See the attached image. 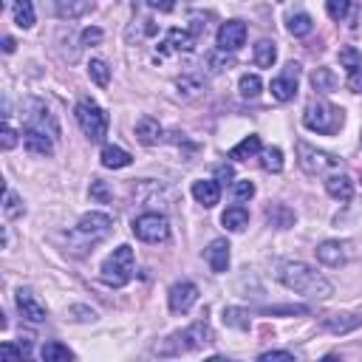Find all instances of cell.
<instances>
[{"label": "cell", "mask_w": 362, "mask_h": 362, "mask_svg": "<svg viewBox=\"0 0 362 362\" xmlns=\"http://www.w3.org/2000/svg\"><path fill=\"white\" fill-rule=\"evenodd\" d=\"M133 235L144 243H161L170 238V221L161 212H144L133 221Z\"/></svg>", "instance_id": "obj_7"}, {"label": "cell", "mask_w": 362, "mask_h": 362, "mask_svg": "<svg viewBox=\"0 0 362 362\" xmlns=\"http://www.w3.org/2000/svg\"><path fill=\"white\" fill-rule=\"evenodd\" d=\"M297 164L308 173V175H322V173H331L339 167V158L325 153V150H317L314 144L308 141H297Z\"/></svg>", "instance_id": "obj_6"}, {"label": "cell", "mask_w": 362, "mask_h": 362, "mask_svg": "<svg viewBox=\"0 0 362 362\" xmlns=\"http://www.w3.org/2000/svg\"><path fill=\"white\" fill-rule=\"evenodd\" d=\"M269 359H294V354L291 351H266V354H260V362H269Z\"/></svg>", "instance_id": "obj_45"}, {"label": "cell", "mask_w": 362, "mask_h": 362, "mask_svg": "<svg viewBox=\"0 0 362 362\" xmlns=\"http://www.w3.org/2000/svg\"><path fill=\"white\" fill-rule=\"evenodd\" d=\"M274 59H277V48H274V42H272V40H260V42L255 45V65H260V68H272Z\"/></svg>", "instance_id": "obj_31"}, {"label": "cell", "mask_w": 362, "mask_h": 362, "mask_svg": "<svg viewBox=\"0 0 362 362\" xmlns=\"http://www.w3.org/2000/svg\"><path fill=\"white\" fill-rule=\"evenodd\" d=\"M23 119H25V127H34V130H42V133H48L51 139H59V124H57V119H54V113L45 107V102H40V99H28L25 105H23Z\"/></svg>", "instance_id": "obj_8"}, {"label": "cell", "mask_w": 362, "mask_h": 362, "mask_svg": "<svg viewBox=\"0 0 362 362\" xmlns=\"http://www.w3.org/2000/svg\"><path fill=\"white\" fill-rule=\"evenodd\" d=\"M0 356H3L6 362H11V359H17V356H25V354H23V348H20V345L3 342V345H0Z\"/></svg>", "instance_id": "obj_43"}, {"label": "cell", "mask_w": 362, "mask_h": 362, "mask_svg": "<svg viewBox=\"0 0 362 362\" xmlns=\"http://www.w3.org/2000/svg\"><path fill=\"white\" fill-rule=\"evenodd\" d=\"M40 356H42L45 362H68V359H74V351H71L68 345H62V342L51 339V342H45V345H42Z\"/></svg>", "instance_id": "obj_29"}, {"label": "cell", "mask_w": 362, "mask_h": 362, "mask_svg": "<svg viewBox=\"0 0 362 362\" xmlns=\"http://www.w3.org/2000/svg\"><path fill=\"white\" fill-rule=\"evenodd\" d=\"M0 136H3V150H11V147L17 144V133H14V127H11V124H6Z\"/></svg>", "instance_id": "obj_44"}, {"label": "cell", "mask_w": 362, "mask_h": 362, "mask_svg": "<svg viewBox=\"0 0 362 362\" xmlns=\"http://www.w3.org/2000/svg\"><path fill=\"white\" fill-rule=\"evenodd\" d=\"M23 212H25L23 201L17 198V192H14L11 187H6V198H3V215H6L8 221H14V218H20Z\"/></svg>", "instance_id": "obj_34"}, {"label": "cell", "mask_w": 362, "mask_h": 362, "mask_svg": "<svg viewBox=\"0 0 362 362\" xmlns=\"http://www.w3.org/2000/svg\"><path fill=\"white\" fill-rule=\"evenodd\" d=\"M351 3L354 0H325V11L331 20H345L351 11Z\"/></svg>", "instance_id": "obj_38"}, {"label": "cell", "mask_w": 362, "mask_h": 362, "mask_svg": "<svg viewBox=\"0 0 362 362\" xmlns=\"http://www.w3.org/2000/svg\"><path fill=\"white\" fill-rule=\"evenodd\" d=\"M223 322H226L229 328H240V331H246V328H249V311H246V308H235V305H229V308H223Z\"/></svg>", "instance_id": "obj_35"}, {"label": "cell", "mask_w": 362, "mask_h": 362, "mask_svg": "<svg viewBox=\"0 0 362 362\" xmlns=\"http://www.w3.org/2000/svg\"><path fill=\"white\" fill-rule=\"evenodd\" d=\"M90 198H96V201L107 204V201L113 198V192H110V187H107L102 178H96V181H90Z\"/></svg>", "instance_id": "obj_39"}, {"label": "cell", "mask_w": 362, "mask_h": 362, "mask_svg": "<svg viewBox=\"0 0 362 362\" xmlns=\"http://www.w3.org/2000/svg\"><path fill=\"white\" fill-rule=\"evenodd\" d=\"M206 263H209V269L215 272V274H223L226 269H229V243L223 240V238H215L209 246H206Z\"/></svg>", "instance_id": "obj_17"}, {"label": "cell", "mask_w": 362, "mask_h": 362, "mask_svg": "<svg viewBox=\"0 0 362 362\" xmlns=\"http://www.w3.org/2000/svg\"><path fill=\"white\" fill-rule=\"evenodd\" d=\"M167 303H170V311H173V314H187V311L198 303V286L189 283V280L175 283V286L170 288V294H167Z\"/></svg>", "instance_id": "obj_11"}, {"label": "cell", "mask_w": 362, "mask_h": 362, "mask_svg": "<svg viewBox=\"0 0 362 362\" xmlns=\"http://www.w3.org/2000/svg\"><path fill=\"white\" fill-rule=\"evenodd\" d=\"M232 192H235V198H240V201H249V198L255 195V184H252V181H235Z\"/></svg>", "instance_id": "obj_41"}, {"label": "cell", "mask_w": 362, "mask_h": 362, "mask_svg": "<svg viewBox=\"0 0 362 362\" xmlns=\"http://www.w3.org/2000/svg\"><path fill=\"white\" fill-rule=\"evenodd\" d=\"M133 272H136L133 249H130L127 243H122V246H116V249L102 260L99 277H102V283H107V286H113V288H122V286L130 283Z\"/></svg>", "instance_id": "obj_3"}, {"label": "cell", "mask_w": 362, "mask_h": 362, "mask_svg": "<svg viewBox=\"0 0 362 362\" xmlns=\"http://www.w3.org/2000/svg\"><path fill=\"white\" fill-rule=\"evenodd\" d=\"M204 28H206V23H201V17H192V25H189V31H192V34L198 37V34H201Z\"/></svg>", "instance_id": "obj_49"}, {"label": "cell", "mask_w": 362, "mask_h": 362, "mask_svg": "<svg viewBox=\"0 0 362 362\" xmlns=\"http://www.w3.org/2000/svg\"><path fill=\"white\" fill-rule=\"evenodd\" d=\"M260 164H263V170H269V173H280V170H283V150H280V147H266V150H260Z\"/></svg>", "instance_id": "obj_33"}, {"label": "cell", "mask_w": 362, "mask_h": 362, "mask_svg": "<svg viewBox=\"0 0 362 362\" xmlns=\"http://www.w3.org/2000/svg\"><path fill=\"white\" fill-rule=\"evenodd\" d=\"M221 223L229 229V232H243L246 229V223H249V212H246V206H226V212L221 215Z\"/></svg>", "instance_id": "obj_24"}, {"label": "cell", "mask_w": 362, "mask_h": 362, "mask_svg": "<svg viewBox=\"0 0 362 362\" xmlns=\"http://www.w3.org/2000/svg\"><path fill=\"white\" fill-rule=\"evenodd\" d=\"M99 40H102V31H99V28H85V31H82V42H85V45H93V42H99Z\"/></svg>", "instance_id": "obj_46"}, {"label": "cell", "mask_w": 362, "mask_h": 362, "mask_svg": "<svg viewBox=\"0 0 362 362\" xmlns=\"http://www.w3.org/2000/svg\"><path fill=\"white\" fill-rule=\"evenodd\" d=\"M297 79H300V62H286L283 74L272 79V96L277 102H288L297 93Z\"/></svg>", "instance_id": "obj_10"}, {"label": "cell", "mask_w": 362, "mask_h": 362, "mask_svg": "<svg viewBox=\"0 0 362 362\" xmlns=\"http://www.w3.org/2000/svg\"><path fill=\"white\" fill-rule=\"evenodd\" d=\"M342 122H345L342 107L331 105L328 99H314V102H308L305 110H303V124H305L308 130H314V133H322V136L337 133V130L342 127Z\"/></svg>", "instance_id": "obj_4"}, {"label": "cell", "mask_w": 362, "mask_h": 362, "mask_svg": "<svg viewBox=\"0 0 362 362\" xmlns=\"http://www.w3.org/2000/svg\"><path fill=\"white\" fill-rule=\"evenodd\" d=\"M339 62L345 65V85L354 93H362V54L351 45L339 48Z\"/></svg>", "instance_id": "obj_12"}, {"label": "cell", "mask_w": 362, "mask_h": 362, "mask_svg": "<svg viewBox=\"0 0 362 362\" xmlns=\"http://www.w3.org/2000/svg\"><path fill=\"white\" fill-rule=\"evenodd\" d=\"M209 342H212V328H209L206 320H198V322H192L189 328L175 331L173 337H167L164 342H158V345H156V354H161V356H175V354H181V351H198V348H204V345H209Z\"/></svg>", "instance_id": "obj_2"}, {"label": "cell", "mask_w": 362, "mask_h": 362, "mask_svg": "<svg viewBox=\"0 0 362 362\" xmlns=\"http://www.w3.org/2000/svg\"><path fill=\"white\" fill-rule=\"evenodd\" d=\"M147 3H150V8H156V11H173L178 0H147Z\"/></svg>", "instance_id": "obj_48"}, {"label": "cell", "mask_w": 362, "mask_h": 362, "mask_svg": "<svg viewBox=\"0 0 362 362\" xmlns=\"http://www.w3.org/2000/svg\"><path fill=\"white\" fill-rule=\"evenodd\" d=\"M23 144L34 156H51L54 153V139L42 130H34V127H23Z\"/></svg>", "instance_id": "obj_16"}, {"label": "cell", "mask_w": 362, "mask_h": 362, "mask_svg": "<svg viewBox=\"0 0 362 362\" xmlns=\"http://www.w3.org/2000/svg\"><path fill=\"white\" fill-rule=\"evenodd\" d=\"M246 42V23L243 20H226L218 28V48L221 51H238Z\"/></svg>", "instance_id": "obj_13"}, {"label": "cell", "mask_w": 362, "mask_h": 362, "mask_svg": "<svg viewBox=\"0 0 362 362\" xmlns=\"http://www.w3.org/2000/svg\"><path fill=\"white\" fill-rule=\"evenodd\" d=\"M17 308H20V314H23V320H28V322H42L45 317H48V311H45V305L31 294V291H25V288H20L17 291Z\"/></svg>", "instance_id": "obj_15"}, {"label": "cell", "mask_w": 362, "mask_h": 362, "mask_svg": "<svg viewBox=\"0 0 362 362\" xmlns=\"http://www.w3.org/2000/svg\"><path fill=\"white\" fill-rule=\"evenodd\" d=\"M192 48H195V34L189 28H170L158 54L164 57V54H181V51H192Z\"/></svg>", "instance_id": "obj_14"}, {"label": "cell", "mask_w": 362, "mask_h": 362, "mask_svg": "<svg viewBox=\"0 0 362 362\" xmlns=\"http://www.w3.org/2000/svg\"><path fill=\"white\" fill-rule=\"evenodd\" d=\"M260 150H263V144H260V136H246L240 144H235V147L229 150V158L246 161V158H255Z\"/></svg>", "instance_id": "obj_26"}, {"label": "cell", "mask_w": 362, "mask_h": 362, "mask_svg": "<svg viewBox=\"0 0 362 362\" xmlns=\"http://www.w3.org/2000/svg\"><path fill=\"white\" fill-rule=\"evenodd\" d=\"M133 161V156L127 153V150H122V147H116V144H105L102 147V167H107V170H122V167H127Z\"/></svg>", "instance_id": "obj_22"}, {"label": "cell", "mask_w": 362, "mask_h": 362, "mask_svg": "<svg viewBox=\"0 0 362 362\" xmlns=\"http://www.w3.org/2000/svg\"><path fill=\"white\" fill-rule=\"evenodd\" d=\"M11 17L20 28L34 25V3L31 0H11Z\"/></svg>", "instance_id": "obj_28"}, {"label": "cell", "mask_w": 362, "mask_h": 362, "mask_svg": "<svg viewBox=\"0 0 362 362\" xmlns=\"http://www.w3.org/2000/svg\"><path fill=\"white\" fill-rule=\"evenodd\" d=\"M175 85H178V90H184V96H195V93H198V88H201V79H189V76H181Z\"/></svg>", "instance_id": "obj_42"}, {"label": "cell", "mask_w": 362, "mask_h": 362, "mask_svg": "<svg viewBox=\"0 0 362 362\" xmlns=\"http://www.w3.org/2000/svg\"><path fill=\"white\" fill-rule=\"evenodd\" d=\"M90 11V0H57V14L62 20H76Z\"/></svg>", "instance_id": "obj_27"}, {"label": "cell", "mask_w": 362, "mask_h": 362, "mask_svg": "<svg viewBox=\"0 0 362 362\" xmlns=\"http://www.w3.org/2000/svg\"><path fill=\"white\" fill-rule=\"evenodd\" d=\"M325 192L334 198V201H351L354 198V181L351 175L345 173H331L325 178Z\"/></svg>", "instance_id": "obj_18"}, {"label": "cell", "mask_w": 362, "mask_h": 362, "mask_svg": "<svg viewBox=\"0 0 362 362\" xmlns=\"http://www.w3.org/2000/svg\"><path fill=\"white\" fill-rule=\"evenodd\" d=\"M14 48H17V42H14L11 37H3V51H6V54H11Z\"/></svg>", "instance_id": "obj_50"}, {"label": "cell", "mask_w": 362, "mask_h": 362, "mask_svg": "<svg viewBox=\"0 0 362 362\" xmlns=\"http://www.w3.org/2000/svg\"><path fill=\"white\" fill-rule=\"evenodd\" d=\"M76 122L82 127V133L90 139V141H102L107 136V113L93 102V99H82L76 105Z\"/></svg>", "instance_id": "obj_5"}, {"label": "cell", "mask_w": 362, "mask_h": 362, "mask_svg": "<svg viewBox=\"0 0 362 362\" xmlns=\"http://www.w3.org/2000/svg\"><path fill=\"white\" fill-rule=\"evenodd\" d=\"M206 62L212 65V71H223V68H229V65H232V59H229V57H226V59H221L218 54H209V59H206Z\"/></svg>", "instance_id": "obj_47"}, {"label": "cell", "mask_w": 362, "mask_h": 362, "mask_svg": "<svg viewBox=\"0 0 362 362\" xmlns=\"http://www.w3.org/2000/svg\"><path fill=\"white\" fill-rule=\"evenodd\" d=\"M68 314H71L74 320H79V322H88V320L93 322V320H96V311H93V308H88V305H71V308H68Z\"/></svg>", "instance_id": "obj_40"}, {"label": "cell", "mask_w": 362, "mask_h": 362, "mask_svg": "<svg viewBox=\"0 0 362 362\" xmlns=\"http://www.w3.org/2000/svg\"><path fill=\"white\" fill-rule=\"evenodd\" d=\"M286 28H288L291 37H305V34H311L314 20H311V14H305V11H294V14L286 17Z\"/></svg>", "instance_id": "obj_25"}, {"label": "cell", "mask_w": 362, "mask_h": 362, "mask_svg": "<svg viewBox=\"0 0 362 362\" xmlns=\"http://www.w3.org/2000/svg\"><path fill=\"white\" fill-rule=\"evenodd\" d=\"M314 252H317V260L325 263V266H339V263H345V243H339V240H322Z\"/></svg>", "instance_id": "obj_20"}, {"label": "cell", "mask_w": 362, "mask_h": 362, "mask_svg": "<svg viewBox=\"0 0 362 362\" xmlns=\"http://www.w3.org/2000/svg\"><path fill=\"white\" fill-rule=\"evenodd\" d=\"M110 229H113V218H110L107 212H85V215L79 218L74 235H79V238L88 240V243H96V240H102Z\"/></svg>", "instance_id": "obj_9"}, {"label": "cell", "mask_w": 362, "mask_h": 362, "mask_svg": "<svg viewBox=\"0 0 362 362\" xmlns=\"http://www.w3.org/2000/svg\"><path fill=\"white\" fill-rule=\"evenodd\" d=\"M260 88H263V82H260L257 74H243L240 82H238V90H240L243 99H255L260 93Z\"/></svg>", "instance_id": "obj_36"}, {"label": "cell", "mask_w": 362, "mask_h": 362, "mask_svg": "<svg viewBox=\"0 0 362 362\" xmlns=\"http://www.w3.org/2000/svg\"><path fill=\"white\" fill-rule=\"evenodd\" d=\"M192 198H195L201 206H215L218 198H221V187H218V181H212V178H201V181H195V184H192Z\"/></svg>", "instance_id": "obj_19"}, {"label": "cell", "mask_w": 362, "mask_h": 362, "mask_svg": "<svg viewBox=\"0 0 362 362\" xmlns=\"http://www.w3.org/2000/svg\"><path fill=\"white\" fill-rule=\"evenodd\" d=\"M277 280L286 288H291V291H297V294H303L308 300H328L334 294V286L317 269H311L303 260H286V263H280Z\"/></svg>", "instance_id": "obj_1"}, {"label": "cell", "mask_w": 362, "mask_h": 362, "mask_svg": "<svg viewBox=\"0 0 362 362\" xmlns=\"http://www.w3.org/2000/svg\"><path fill=\"white\" fill-rule=\"evenodd\" d=\"M88 74H90V79H93L99 88H107V82H110V68H107L105 59H90Z\"/></svg>", "instance_id": "obj_37"}, {"label": "cell", "mask_w": 362, "mask_h": 362, "mask_svg": "<svg viewBox=\"0 0 362 362\" xmlns=\"http://www.w3.org/2000/svg\"><path fill=\"white\" fill-rule=\"evenodd\" d=\"M311 88L320 90V93H331L337 88V74L331 68H317L311 74Z\"/></svg>", "instance_id": "obj_30"}, {"label": "cell", "mask_w": 362, "mask_h": 362, "mask_svg": "<svg viewBox=\"0 0 362 362\" xmlns=\"http://www.w3.org/2000/svg\"><path fill=\"white\" fill-rule=\"evenodd\" d=\"M322 325L328 331H334V334H348V331H354V328L362 325V317H354V314H331V317L322 320Z\"/></svg>", "instance_id": "obj_23"}, {"label": "cell", "mask_w": 362, "mask_h": 362, "mask_svg": "<svg viewBox=\"0 0 362 362\" xmlns=\"http://www.w3.org/2000/svg\"><path fill=\"white\" fill-rule=\"evenodd\" d=\"M266 218L272 221V226H280V229H286V226L294 223V212H291L286 204H274V206H269V209H266Z\"/></svg>", "instance_id": "obj_32"}, {"label": "cell", "mask_w": 362, "mask_h": 362, "mask_svg": "<svg viewBox=\"0 0 362 362\" xmlns=\"http://www.w3.org/2000/svg\"><path fill=\"white\" fill-rule=\"evenodd\" d=\"M218 178L221 181H229L232 178V167H218Z\"/></svg>", "instance_id": "obj_51"}, {"label": "cell", "mask_w": 362, "mask_h": 362, "mask_svg": "<svg viewBox=\"0 0 362 362\" xmlns=\"http://www.w3.org/2000/svg\"><path fill=\"white\" fill-rule=\"evenodd\" d=\"M136 139H139L141 144H147V147L158 144V141H161V124H158L153 116H141V119L136 122Z\"/></svg>", "instance_id": "obj_21"}]
</instances>
